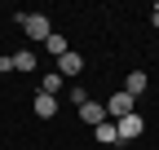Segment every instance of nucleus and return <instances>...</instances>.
<instances>
[{
    "instance_id": "obj_4",
    "label": "nucleus",
    "mask_w": 159,
    "mask_h": 150,
    "mask_svg": "<svg viewBox=\"0 0 159 150\" xmlns=\"http://www.w3.org/2000/svg\"><path fill=\"white\" fill-rule=\"evenodd\" d=\"M106 115H115V119H124V115H133V97H128V93H124V88H119V93H115V97L106 102Z\"/></svg>"
},
{
    "instance_id": "obj_2",
    "label": "nucleus",
    "mask_w": 159,
    "mask_h": 150,
    "mask_svg": "<svg viewBox=\"0 0 159 150\" xmlns=\"http://www.w3.org/2000/svg\"><path fill=\"white\" fill-rule=\"evenodd\" d=\"M142 128H146V119L137 115H124V119H115V133H119V141H133V137H142Z\"/></svg>"
},
{
    "instance_id": "obj_8",
    "label": "nucleus",
    "mask_w": 159,
    "mask_h": 150,
    "mask_svg": "<svg viewBox=\"0 0 159 150\" xmlns=\"http://www.w3.org/2000/svg\"><path fill=\"white\" fill-rule=\"evenodd\" d=\"M35 115L40 119H53L57 115V97H44V93H40V97H35Z\"/></svg>"
},
{
    "instance_id": "obj_5",
    "label": "nucleus",
    "mask_w": 159,
    "mask_h": 150,
    "mask_svg": "<svg viewBox=\"0 0 159 150\" xmlns=\"http://www.w3.org/2000/svg\"><path fill=\"white\" fill-rule=\"evenodd\" d=\"M84 71V58H80V53L71 49V53H62V58H57V75H80Z\"/></svg>"
},
{
    "instance_id": "obj_12",
    "label": "nucleus",
    "mask_w": 159,
    "mask_h": 150,
    "mask_svg": "<svg viewBox=\"0 0 159 150\" xmlns=\"http://www.w3.org/2000/svg\"><path fill=\"white\" fill-rule=\"evenodd\" d=\"M71 102H75V106H84V102H89V93L80 88V84H71Z\"/></svg>"
},
{
    "instance_id": "obj_1",
    "label": "nucleus",
    "mask_w": 159,
    "mask_h": 150,
    "mask_svg": "<svg viewBox=\"0 0 159 150\" xmlns=\"http://www.w3.org/2000/svg\"><path fill=\"white\" fill-rule=\"evenodd\" d=\"M18 27H22L31 40H40L44 44L49 35H53V22H49V13H18Z\"/></svg>"
},
{
    "instance_id": "obj_7",
    "label": "nucleus",
    "mask_w": 159,
    "mask_h": 150,
    "mask_svg": "<svg viewBox=\"0 0 159 150\" xmlns=\"http://www.w3.org/2000/svg\"><path fill=\"white\" fill-rule=\"evenodd\" d=\"M93 133H97V141H102V146H119V133H115V119H106V124H97Z\"/></svg>"
},
{
    "instance_id": "obj_9",
    "label": "nucleus",
    "mask_w": 159,
    "mask_h": 150,
    "mask_svg": "<svg viewBox=\"0 0 159 150\" xmlns=\"http://www.w3.org/2000/svg\"><path fill=\"white\" fill-rule=\"evenodd\" d=\"M9 62H13V71H27V75H31V71H35V53H31V49H22V53H13Z\"/></svg>"
},
{
    "instance_id": "obj_11",
    "label": "nucleus",
    "mask_w": 159,
    "mask_h": 150,
    "mask_svg": "<svg viewBox=\"0 0 159 150\" xmlns=\"http://www.w3.org/2000/svg\"><path fill=\"white\" fill-rule=\"evenodd\" d=\"M44 49L53 53V58H62V53H71V44H66V40H62V35H57V31H53L49 40H44Z\"/></svg>"
},
{
    "instance_id": "obj_3",
    "label": "nucleus",
    "mask_w": 159,
    "mask_h": 150,
    "mask_svg": "<svg viewBox=\"0 0 159 150\" xmlns=\"http://www.w3.org/2000/svg\"><path fill=\"white\" fill-rule=\"evenodd\" d=\"M80 119H84L89 128H97V124H106L111 115H106V106H102V102H93V97H89L84 106H80Z\"/></svg>"
},
{
    "instance_id": "obj_6",
    "label": "nucleus",
    "mask_w": 159,
    "mask_h": 150,
    "mask_svg": "<svg viewBox=\"0 0 159 150\" xmlns=\"http://www.w3.org/2000/svg\"><path fill=\"white\" fill-rule=\"evenodd\" d=\"M146 84H150V80H146V71H133L128 80H124V93H128V97H137V93H146Z\"/></svg>"
},
{
    "instance_id": "obj_10",
    "label": "nucleus",
    "mask_w": 159,
    "mask_h": 150,
    "mask_svg": "<svg viewBox=\"0 0 159 150\" xmlns=\"http://www.w3.org/2000/svg\"><path fill=\"white\" fill-rule=\"evenodd\" d=\"M40 93H44V97H57V93H62V75H44V80H40Z\"/></svg>"
}]
</instances>
